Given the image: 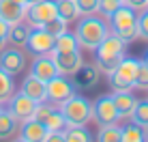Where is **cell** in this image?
Instances as JSON below:
<instances>
[{
	"label": "cell",
	"instance_id": "obj_1",
	"mask_svg": "<svg viewBox=\"0 0 148 142\" xmlns=\"http://www.w3.org/2000/svg\"><path fill=\"white\" fill-rule=\"evenodd\" d=\"M110 34V24L105 22L103 15H82V19L75 26V37L79 41V48L84 50H97V45Z\"/></svg>",
	"mask_w": 148,
	"mask_h": 142
},
{
	"label": "cell",
	"instance_id": "obj_2",
	"mask_svg": "<svg viewBox=\"0 0 148 142\" xmlns=\"http://www.w3.org/2000/svg\"><path fill=\"white\" fill-rule=\"evenodd\" d=\"M110 24V32L118 34L125 43H131L135 39H140V32H137V13L127 4H120L114 13L108 17Z\"/></svg>",
	"mask_w": 148,
	"mask_h": 142
},
{
	"label": "cell",
	"instance_id": "obj_3",
	"mask_svg": "<svg viewBox=\"0 0 148 142\" xmlns=\"http://www.w3.org/2000/svg\"><path fill=\"white\" fill-rule=\"evenodd\" d=\"M60 112L64 114L69 125H86L92 119V101L84 95L73 93L69 99H64L62 103H58Z\"/></svg>",
	"mask_w": 148,
	"mask_h": 142
},
{
	"label": "cell",
	"instance_id": "obj_4",
	"mask_svg": "<svg viewBox=\"0 0 148 142\" xmlns=\"http://www.w3.org/2000/svg\"><path fill=\"white\" fill-rule=\"evenodd\" d=\"M58 17V7H56V0H39V2L30 4L26 9L24 19L30 24L32 28H43L49 19Z\"/></svg>",
	"mask_w": 148,
	"mask_h": 142
},
{
	"label": "cell",
	"instance_id": "obj_5",
	"mask_svg": "<svg viewBox=\"0 0 148 142\" xmlns=\"http://www.w3.org/2000/svg\"><path fill=\"white\" fill-rule=\"evenodd\" d=\"M45 90H47V101H52V103H62L64 99H69L71 95L75 93V84L71 82L69 75H62L58 73L56 78H52L49 82H45Z\"/></svg>",
	"mask_w": 148,
	"mask_h": 142
},
{
	"label": "cell",
	"instance_id": "obj_6",
	"mask_svg": "<svg viewBox=\"0 0 148 142\" xmlns=\"http://www.w3.org/2000/svg\"><path fill=\"white\" fill-rule=\"evenodd\" d=\"M92 119L99 125H112V123H118L120 121L112 95H101V97H97L92 101Z\"/></svg>",
	"mask_w": 148,
	"mask_h": 142
},
{
	"label": "cell",
	"instance_id": "obj_7",
	"mask_svg": "<svg viewBox=\"0 0 148 142\" xmlns=\"http://www.w3.org/2000/svg\"><path fill=\"white\" fill-rule=\"evenodd\" d=\"M28 60H26V52H24L22 48H4L2 52H0V69L7 71L9 75H17L22 73L24 69H26Z\"/></svg>",
	"mask_w": 148,
	"mask_h": 142
},
{
	"label": "cell",
	"instance_id": "obj_8",
	"mask_svg": "<svg viewBox=\"0 0 148 142\" xmlns=\"http://www.w3.org/2000/svg\"><path fill=\"white\" fill-rule=\"evenodd\" d=\"M54 43H56V37H52L45 28H32L24 50H28V54H32V56H41V54L52 52Z\"/></svg>",
	"mask_w": 148,
	"mask_h": 142
},
{
	"label": "cell",
	"instance_id": "obj_9",
	"mask_svg": "<svg viewBox=\"0 0 148 142\" xmlns=\"http://www.w3.org/2000/svg\"><path fill=\"white\" fill-rule=\"evenodd\" d=\"M34 105H37V101L30 99L28 95H24L22 90H15V95L7 101V110H9V112H11L17 121H19V123H22V121L32 119Z\"/></svg>",
	"mask_w": 148,
	"mask_h": 142
},
{
	"label": "cell",
	"instance_id": "obj_10",
	"mask_svg": "<svg viewBox=\"0 0 148 142\" xmlns=\"http://www.w3.org/2000/svg\"><path fill=\"white\" fill-rule=\"evenodd\" d=\"M125 50H127V43L122 41L118 34L110 32L103 41L97 45L95 58H122L125 56Z\"/></svg>",
	"mask_w": 148,
	"mask_h": 142
},
{
	"label": "cell",
	"instance_id": "obj_11",
	"mask_svg": "<svg viewBox=\"0 0 148 142\" xmlns=\"http://www.w3.org/2000/svg\"><path fill=\"white\" fill-rule=\"evenodd\" d=\"M45 136H47V127L37 119H28V121L19 123L15 138L22 142H45Z\"/></svg>",
	"mask_w": 148,
	"mask_h": 142
},
{
	"label": "cell",
	"instance_id": "obj_12",
	"mask_svg": "<svg viewBox=\"0 0 148 142\" xmlns=\"http://www.w3.org/2000/svg\"><path fill=\"white\" fill-rule=\"evenodd\" d=\"M49 54H52L56 67H58V71H60L62 75L75 73V71L82 67V63H84V58H82V52H79V50H75V52H56V50H52Z\"/></svg>",
	"mask_w": 148,
	"mask_h": 142
},
{
	"label": "cell",
	"instance_id": "obj_13",
	"mask_svg": "<svg viewBox=\"0 0 148 142\" xmlns=\"http://www.w3.org/2000/svg\"><path fill=\"white\" fill-rule=\"evenodd\" d=\"M30 73L37 75L39 80H43V82H49L52 78L60 73L58 67H56L52 54H41V56H34L32 58V65H30Z\"/></svg>",
	"mask_w": 148,
	"mask_h": 142
},
{
	"label": "cell",
	"instance_id": "obj_14",
	"mask_svg": "<svg viewBox=\"0 0 148 142\" xmlns=\"http://www.w3.org/2000/svg\"><path fill=\"white\" fill-rule=\"evenodd\" d=\"M99 75H101V71L97 69V65L82 63V67L75 73H71V82L75 84V88H92L99 82Z\"/></svg>",
	"mask_w": 148,
	"mask_h": 142
},
{
	"label": "cell",
	"instance_id": "obj_15",
	"mask_svg": "<svg viewBox=\"0 0 148 142\" xmlns=\"http://www.w3.org/2000/svg\"><path fill=\"white\" fill-rule=\"evenodd\" d=\"M19 90H22L24 95H28L30 99H34L39 103V101H45L47 99V90H45V82L43 80H39L37 75L28 73L26 78H24L22 86H19Z\"/></svg>",
	"mask_w": 148,
	"mask_h": 142
},
{
	"label": "cell",
	"instance_id": "obj_16",
	"mask_svg": "<svg viewBox=\"0 0 148 142\" xmlns=\"http://www.w3.org/2000/svg\"><path fill=\"white\" fill-rule=\"evenodd\" d=\"M30 30L32 26L26 22V19H19V22L11 24V28H9V37H7V43L13 45V48H26V41L30 37Z\"/></svg>",
	"mask_w": 148,
	"mask_h": 142
},
{
	"label": "cell",
	"instance_id": "obj_17",
	"mask_svg": "<svg viewBox=\"0 0 148 142\" xmlns=\"http://www.w3.org/2000/svg\"><path fill=\"white\" fill-rule=\"evenodd\" d=\"M114 103H116V110H118V116L120 119H131L133 114V108L137 103V99L133 97L131 90H122V93H114Z\"/></svg>",
	"mask_w": 148,
	"mask_h": 142
},
{
	"label": "cell",
	"instance_id": "obj_18",
	"mask_svg": "<svg viewBox=\"0 0 148 142\" xmlns=\"http://www.w3.org/2000/svg\"><path fill=\"white\" fill-rule=\"evenodd\" d=\"M19 121L9 112L7 108H0V140H11L17 136Z\"/></svg>",
	"mask_w": 148,
	"mask_h": 142
},
{
	"label": "cell",
	"instance_id": "obj_19",
	"mask_svg": "<svg viewBox=\"0 0 148 142\" xmlns=\"http://www.w3.org/2000/svg\"><path fill=\"white\" fill-rule=\"evenodd\" d=\"M24 15H26V9L19 2H15V0H0V17L4 22L15 24L19 19H24Z\"/></svg>",
	"mask_w": 148,
	"mask_h": 142
},
{
	"label": "cell",
	"instance_id": "obj_20",
	"mask_svg": "<svg viewBox=\"0 0 148 142\" xmlns=\"http://www.w3.org/2000/svg\"><path fill=\"white\" fill-rule=\"evenodd\" d=\"M137 67H140V60L129 58V56H122V60L118 63V67H116L114 71L120 75V78H125L127 82H131V84H133L135 73H137Z\"/></svg>",
	"mask_w": 148,
	"mask_h": 142
},
{
	"label": "cell",
	"instance_id": "obj_21",
	"mask_svg": "<svg viewBox=\"0 0 148 142\" xmlns=\"http://www.w3.org/2000/svg\"><path fill=\"white\" fill-rule=\"evenodd\" d=\"M54 50L56 52H75V50H79V41H77V37H75V32L64 30L62 34H58V37H56V43H54Z\"/></svg>",
	"mask_w": 148,
	"mask_h": 142
},
{
	"label": "cell",
	"instance_id": "obj_22",
	"mask_svg": "<svg viewBox=\"0 0 148 142\" xmlns=\"http://www.w3.org/2000/svg\"><path fill=\"white\" fill-rule=\"evenodd\" d=\"M56 7H58V17H62L67 24L79 19V9L75 0H56Z\"/></svg>",
	"mask_w": 148,
	"mask_h": 142
},
{
	"label": "cell",
	"instance_id": "obj_23",
	"mask_svg": "<svg viewBox=\"0 0 148 142\" xmlns=\"http://www.w3.org/2000/svg\"><path fill=\"white\" fill-rule=\"evenodd\" d=\"M144 140H146V127L133 123V121H131L129 125L122 127V138H120V142H144Z\"/></svg>",
	"mask_w": 148,
	"mask_h": 142
},
{
	"label": "cell",
	"instance_id": "obj_24",
	"mask_svg": "<svg viewBox=\"0 0 148 142\" xmlns=\"http://www.w3.org/2000/svg\"><path fill=\"white\" fill-rule=\"evenodd\" d=\"M15 90H17V86L13 82V75H9L7 71L0 69V103L4 105L15 95Z\"/></svg>",
	"mask_w": 148,
	"mask_h": 142
},
{
	"label": "cell",
	"instance_id": "obj_25",
	"mask_svg": "<svg viewBox=\"0 0 148 142\" xmlns=\"http://www.w3.org/2000/svg\"><path fill=\"white\" fill-rule=\"evenodd\" d=\"M122 138V127L118 123L112 125H99V134H97V140L101 142H120Z\"/></svg>",
	"mask_w": 148,
	"mask_h": 142
},
{
	"label": "cell",
	"instance_id": "obj_26",
	"mask_svg": "<svg viewBox=\"0 0 148 142\" xmlns=\"http://www.w3.org/2000/svg\"><path fill=\"white\" fill-rule=\"evenodd\" d=\"M43 125L47 127V131H64L69 127L67 119H64V114L60 112V108H54L52 112H49V116L43 121Z\"/></svg>",
	"mask_w": 148,
	"mask_h": 142
},
{
	"label": "cell",
	"instance_id": "obj_27",
	"mask_svg": "<svg viewBox=\"0 0 148 142\" xmlns=\"http://www.w3.org/2000/svg\"><path fill=\"white\" fill-rule=\"evenodd\" d=\"M64 140L67 142H90L92 140V134L84 125H69L64 129Z\"/></svg>",
	"mask_w": 148,
	"mask_h": 142
},
{
	"label": "cell",
	"instance_id": "obj_28",
	"mask_svg": "<svg viewBox=\"0 0 148 142\" xmlns=\"http://www.w3.org/2000/svg\"><path fill=\"white\" fill-rule=\"evenodd\" d=\"M131 121L142 127H148V99H137L135 108H133V114H131Z\"/></svg>",
	"mask_w": 148,
	"mask_h": 142
},
{
	"label": "cell",
	"instance_id": "obj_29",
	"mask_svg": "<svg viewBox=\"0 0 148 142\" xmlns=\"http://www.w3.org/2000/svg\"><path fill=\"white\" fill-rule=\"evenodd\" d=\"M108 80H110V88L114 90V93H122V90H131V88H133V84L127 82L125 78H120L116 71L108 73Z\"/></svg>",
	"mask_w": 148,
	"mask_h": 142
},
{
	"label": "cell",
	"instance_id": "obj_30",
	"mask_svg": "<svg viewBox=\"0 0 148 142\" xmlns=\"http://www.w3.org/2000/svg\"><path fill=\"white\" fill-rule=\"evenodd\" d=\"M54 108H58V105L56 103H52V101H39L37 105H34V112H32V119H37V121H41V123H43L45 119H47L49 116V112H52Z\"/></svg>",
	"mask_w": 148,
	"mask_h": 142
},
{
	"label": "cell",
	"instance_id": "obj_31",
	"mask_svg": "<svg viewBox=\"0 0 148 142\" xmlns=\"http://www.w3.org/2000/svg\"><path fill=\"white\" fill-rule=\"evenodd\" d=\"M133 86L135 88H142V90H148V65L144 63V60H140V67H137Z\"/></svg>",
	"mask_w": 148,
	"mask_h": 142
},
{
	"label": "cell",
	"instance_id": "obj_32",
	"mask_svg": "<svg viewBox=\"0 0 148 142\" xmlns=\"http://www.w3.org/2000/svg\"><path fill=\"white\" fill-rule=\"evenodd\" d=\"M43 28L47 30L52 37H58V34H62L64 30H67V22H64L62 17H54V19H49V22L45 24Z\"/></svg>",
	"mask_w": 148,
	"mask_h": 142
},
{
	"label": "cell",
	"instance_id": "obj_33",
	"mask_svg": "<svg viewBox=\"0 0 148 142\" xmlns=\"http://www.w3.org/2000/svg\"><path fill=\"white\" fill-rule=\"evenodd\" d=\"M75 2H77V9H79V17L99 13V0H75Z\"/></svg>",
	"mask_w": 148,
	"mask_h": 142
},
{
	"label": "cell",
	"instance_id": "obj_34",
	"mask_svg": "<svg viewBox=\"0 0 148 142\" xmlns=\"http://www.w3.org/2000/svg\"><path fill=\"white\" fill-rule=\"evenodd\" d=\"M137 32H140V39L148 41V7L137 13Z\"/></svg>",
	"mask_w": 148,
	"mask_h": 142
},
{
	"label": "cell",
	"instance_id": "obj_35",
	"mask_svg": "<svg viewBox=\"0 0 148 142\" xmlns=\"http://www.w3.org/2000/svg\"><path fill=\"white\" fill-rule=\"evenodd\" d=\"M120 4H122V0H99V13L108 19L110 15L120 7Z\"/></svg>",
	"mask_w": 148,
	"mask_h": 142
},
{
	"label": "cell",
	"instance_id": "obj_36",
	"mask_svg": "<svg viewBox=\"0 0 148 142\" xmlns=\"http://www.w3.org/2000/svg\"><path fill=\"white\" fill-rule=\"evenodd\" d=\"M122 4H127V7H131L135 13H140L142 9L148 7V0H122Z\"/></svg>",
	"mask_w": 148,
	"mask_h": 142
},
{
	"label": "cell",
	"instance_id": "obj_37",
	"mask_svg": "<svg viewBox=\"0 0 148 142\" xmlns=\"http://www.w3.org/2000/svg\"><path fill=\"white\" fill-rule=\"evenodd\" d=\"M62 142L64 140V131H47V136H45V142Z\"/></svg>",
	"mask_w": 148,
	"mask_h": 142
},
{
	"label": "cell",
	"instance_id": "obj_38",
	"mask_svg": "<svg viewBox=\"0 0 148 142\" xmlns=\"http://www.w3.org/2000/svg\"><path fill=\"white\" fill-rule=\"evenodd\" d=\"M9 28H11V24L4 22V19L0 17V37H2V39H7V37H9Z\"/></svg>",
	"mask_w": 148,
	"mask_h": 142
},
{
	"label": "cell",
	"instance_id": "obj_39",
	"mask_svg": "<svg viewBox=\"0 0 148 142\" xmlns=\"http://www.w3.org/2000/svg\"><path fill=\"white\" fill-rule=\"evenodd\" d=\"M15 2H19V4H22V7H24V9H28V7H30V4H34V2H39V0H15Z\"/></svg>",
	"mask_w": 148,
	"mask_h": 142
},
{
	"label": "cell",
	"instance_id": "obj_40",
	"mask_svg": "<svg viewBox=\"0 0 148 142\" xmlns=\"http://www.w3.org/2000/svg\"><path fill=\"white\" fill-rule=\"evenodd\" d=\"M4 48H7V39H2V37H0V52H2Z\"/></svg>",
	"mask_w": 148,
	"mask_h": 142
},
{
	"label": "cell",
	"instance_id": "obj_41",
	"mask_svg": "<svg viewBox=\"0 0 148 142\" xmlns=\"http://www.w3.org/2000/svg\"><path fill=\"white\" fill-rule=\"evenodd\" d=\"M144 63L148 65V50H146V56H144Z\"/></svg>",
	"mask_w": 148,
	"mask_h": 142
},
{
	"label": "cell",
	"instance_id": "obj_42",
	"mask_svg": "<svg viewBox=\"0 0 148 142\" xmlns=\"http://www.w3.org/2000/svg\"><path fill=\"white\" fill-rule=\"evenodd\" d=\"M146 140H148V127H146Z\"/></svg>",
	"mask_w": 148,
	"mask_h": 142
},
{
	"label": "cell",
	"instance_id": "obj_43",
	"mask_svg": "<svg viewBox=\"0 0 148 142\" xmlns=\"http://www.w3.org/2000/svg\"><path fill=\"white\" fill-rule=\"evenodd\" d=\"M0 108H2V103H0Z\"/></svg>",
	"mask_w": 148,
	"mask_h": 142
}]
</instances>
